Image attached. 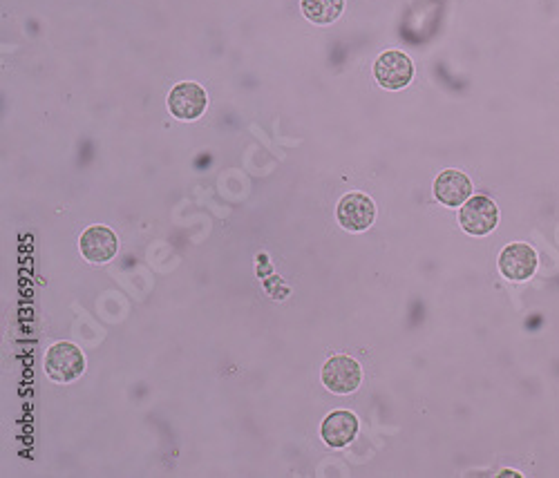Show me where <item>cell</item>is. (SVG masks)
Returning a JSON list of instances; mask_svg holds the SVG:
<instances>
[{"mask_svg":"<svg viewBox=\"0 0 559 478\" xmlns=\"http://www.w3.org/2000/svg\"><path fill=\"white\" fill-rule=\"evenodd\" d=\"M85 371V358L77 344L56 342L45 353V374L54 382H72Z\"/></svg>","mask_w":559,"mask_h":478,"instance_id":"cell-1","label":"cell"},{"mask_svg":"<svg viewBox=\"0 0 559 478\" xmlns=\"http://www.w3.org/2000/svg\"><path fill=\"white\" fill-rule=\"evenodd\" d=\"M360 382H363V369L349 356L329 358L325 367H322V385H325L331 394H354L360 387Z\"/></svg>","mask_w":559,"mask_h":478,"instance_id":"cell-2","label":"cell"},{"mask_svg":"<svg viewBox=\"0 0 559 478\" xmlns=\"http://www.w3.org/2000/svg\"><path fill=\"white\" fill-rule=\"evenodd\" d=\"M338 224L349 233H363L374 224L376 206L372 199L363 193H349L338 202L336 210Z\"/></svg>","mask_w":559,"mask_h":478,"instance_id":"cell-3","label":"cell"},{"mask_svg":"<svg viewBox=\"0 0 559 478\" xmlns=\"http://www.w3.org/2000/svg\"><path fill=\"white\" fill-rule=\"evenodd\" d=\"M459 222L470 235H488L499 222V208L490 197H470L461 208Z\"/></svg>","mask_w":559,"mask_h":478,"instance_id":"cell-4","label":"cell"},{"mask_svg":"<svg viewBox=\"0 0 559 478\" xmlns=\"http://www.w3.org/2000/svg\"><path fill=\"white\" fill-rule=\"evenodd\" d=\"M206 92L197 83H177L168 94V110L175 119L195 121L206 112Z\"/></svg>","mask_w":559,"mask_h":478,"instance_id":"cell-5","label":"cell"},{"mask_svg":"<svg viewBox=\"0 0 559 478\" xmlns=\"http://www.w3.org/2000/svg\"><path fill=\"white\" fill-rule=\"evenodd\" d=\"M374 76L385 90H403L412 81L414 65L407 54L390 50L381 54V59L374 63Z\"/></svg>","mask_w":559,"mask_h":478,"instance_id":"cell-6","label":"cell"},{"mask_svg":"<svg viewBox=\"0 0 559 478\" xmlns=\"http://www.w3.org/2000/svg\"><path fill=\"white\" fill-rule=\"evenodd\" d=\"M499 271L513 282H524L528 277H533L537 271L535 248L524 242L508 244L499 255Z\"/></svg>","mask_w":559,"mask_h":478,"instance_id":"cell-7","label":"cell"},{"mask_svg":"<svg viewBox=\"0 0 559 478\" xmlns=\"http://www.w3.org/2000/svg\"><path fill=\"white\" fill-rule=\"evenodd\" d=\"M81 255L92 264H106L117 255V235L108 226H90L79 239Z\"/></svg>","mask_w":559,"mask_h":478,"instance_id":"cell-8","label":"cell"},{"mask_svg":"<svg viewBox=\"0 0 559 478\" xmlns=\"http://www.w3.org/2000/svg\"><path fill=\"white\" fill-rule=\"evenodd\" d=\"M356 434H358V418L347 409L331 411V414L322 420V425H320L322 441L336 449L352 443Z\"/></svg>","mask_w":559,"mask_h":478,"instance_id":"cell-9","label":"cell"},{"mask_svg":"<svg viewBox=\"0 0 559 478\" xmlns=\"http://www.w3.org/2000/svg\"><path fill=\"white\" fill-rule=\"evenodd\" d=\"M434 197H437L443 206L450 208L466 204L472 197L470 177L463 175L461 170H443L437 181H434Z\"/></svg>","mask_w":559,"mask_h":478,"instance_id":"cell-10","label":"cell"},{"mask_svg":"<svg viewBox=\"0 0 559 478\" xmlns=\"http://www.w3.org/2000/svg\"><path fill=\"white\" fill-rule=\"evenodd\" d=\"M345 0H302V12L316 25H329L343 14Z\"/></svg>","mask_w":559,"mask_h":478,"instance_id":"cell-11","label":"cell"}]
</instances>
